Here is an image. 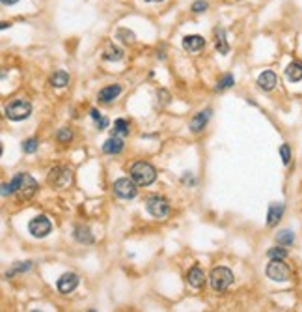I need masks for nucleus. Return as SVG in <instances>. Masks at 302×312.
Masks as SVG:
<instances>
[{"instance_id": "17", "label": "nucleus", "mask_w": 302, "mask_h": 312, "mask_svg": "<svg viewBox=\"0 0 302 312\" xmlns=\"http://www.w3.org/2000/svg\"><path fill=\"white\" fill-rule=\"evenodd\" d=\"M121 150H123V140H121V137H114V135H112L110 139H108L105 144H103V152L110 153V155H114V153H119Z\"/></svg>"}, {"instance_id": "2", "label": "nucleus", "mask_w": 302, "mask_h": 312, "mask_svg": "<svg viewBox=\"0 0 302 312\" xmlns=\"http://www.w3.org/2000/svg\"><path fill=\"white\" fill-rule=\"evenodd\" d=\"M131 178L136 181V185L147 187L157 179V170L155 166L145 163V161H138L131 166Z\"/></svg>"}, {"instance_id": "34", "label": "nucleus", "mask_w": 302, "mask_h": 312, "mask_svg": "<svg viewBox=\"0 0 302 312\" xmlns=\"http://www.w3.org/2000/svg\"><path fill=\"white\" fill-rule=\"evenodd\" d=\"M90 114H92V118L95 120V122H97V120H101V118H103V116H101V113H99L97 109H92V113H90Z\"/></svg>"}, {"instance_id": "5", "label": "nucleus", "mask_w": 302, "mask_h": 312, "mask_svg": "<svg viewBox=\"0 0 302 312\" xmlns=\"http://www.w3.org/2000/svg\"><path fill=\"white\" fill-rule=\"evenodd\" d=\"M267 277L274 282H287L291 279V269L283 260H270L267 266Z\"/></svg>"}, {"instance_id": "10", "label": "nucleus", "mask_w": 302, "mask_h": 312, "mask_svg": "<svg viewBox=\"0 0 302 312\" xmlns=\"http://www.w3.org/2000/svg\"><path fill=\"white\" fill-rule=\"evenodd\" d=\"M77 286H79V275H75V273H64L58 279L60 293H71Z\"/></svg>"}, {"instance_id": "37", "label": "nucleus", "mask_w": 302, "mask_h": 312, "mask_svg": "<svg viewBox=\"0 0 302 312\" xmlns=\"http://www.w3.org/2000/svg\"><path fill=\"white\" fill-rule=\"evenodd\" d=\"M144 2H163V0H144Z\"/></svg>"}, {"instance_id": "33", "label": "nucleus", "mask_w": 302, "mask_h": 312, "mask_svg": "<svg viewBox=\"0 0 302 312\" xmlns=\"http://www.w3.org/2000/svg\"><path fill=\"white\" fill-rule=\"evenodd\" d=\"M97 127H99V129H106V127H108V118L97 120Z\"/></svg>"}, {"instance_id": "16", "label": "nucleus", "mask_w": 302, "mask_h": 312, "mask_svg": "<svg viewBox=\"0 0 302 312\" xmlns=\"http://www.w3.org/2000/svg\"><path fill=\"white\" fill-rule=\"evenodd\" d=\"M187 280L192 288H202L205 284V273L200 269V267H192L189 275H187Z\"/></svg>"}, {"instance_id": "15", "label": "nucleus", "mask_w": 302, "mask_h": 312, "mask_svg": "<svg viewBox=\"0 0 302 312\" xmlns=\"http://www.w3.org/2000/svg\"><path fill=\"white\" fill-rule=\"evenodd\" d=\"M215 47L220 54H228L230 53V45H228V40H226V30L224 28H217L215 30Z\"/></svg>"}, {"instance_id": "29", "label": "nucleus", "mask_w": 302, "mask_h": 312, "mask_svg": "<svg viewBox=\"0 0 302 312\" xmlns=\"http://www.w3.org/2000/svg\"><path fill=\"white\" fill-rule=\"evenodd\" d=\"M280 155H282L283 165H289V161H291V150H289L287 144H282V146H280Z\"/></svg>"}, {"instance_id": "6", "label": "nucleus", "mask_w": 302, "mask_h": 312, "mask_svg": "<svg viewBox=\"0 0 302 312\" xmlns=\"http://www.w3.org/2000/svg\"><path fill=\"white\" fill-rule=\"evenodd\" d=\"M145 207H147V212L149 215H153L155 219H165L166 215L170 213V204H168V200L163 198V196H149L147 202H145Z\"/></svg>"}, {"instance_id": "3", "label": "nucleus", "mask_w": 302, "mask_h": 312, "mask_svg": "<svg viewBox=\"0 0 302 312\" xmlns=\"http://www.w3.org/2000/svg\"><path fill=\"white\" fill-rule=\"evenodd\" d=\"M209 282L215 292H226L231 282H233V273L228 267H215L211 271Z\"/></svg>"}, {"instance_id": "11", "label": "nucleus", "mask_w": 302, "mask_h": 312, "mask_svg": "<svg viewBox=\"0 0 302 312\" xmlns=\"http://www.w3.org/2000/svg\"><path fill=\"white\" fill-rule=\"evenodd\" d=\"M205 47V40L198 34H192V36H185L183 38V49L189 51V53H198L200 49Z\"/></svg>"}, {"instance_id": "14", "label": "nucleus", "mask_w": 302, "mask_h": 312, "mask_svg": "<svg viewBox=\"0 0 302 312\" xmlns=\"http://www.w3.org/2000/svg\"><path fill=\"white\" fill-rule=\"evenodd\" d=\"M119 93H121V86L119 84H110V86L103 88L99 92V101L101 103H110L112 99H116Z\"/></svg>"}, {"instance_id": "22", "label": "nucleus", "mask_w": 302, "mask_h": 312, "mask_svg": "<svg viewBox=\"0 0 302 312\" xmlns=\"http://www.w3.org/2000/svg\"><path fill=\"white\" fill-rule=\"evenodd\" d=\"M129 124L125 122V120H118V122H114V129H112V135L114 137H127L129 135Z\"/></svg>"}, {"instance_id": "27", "label": "nucleus", "mask_w": 302, "mask_h": 312, "mask_svg": "<svg viewBox=\"0 0 302 312\" xmlns=\"http://www.w3.org/2000/svg\"><path fill=\"white\" fill-rule=\"evenodd\" d=\"M118 38H123L121 41H125V43H132V41H134V34H132L131 30H127V28H119Z\"/></svg>"}, {"instance_id": "12", "label": "nucleus", "mask_w": 302, "mask_h": 312, "mask_svg": "<svg viewBox=\"0 0 302 312\" xmlns=\"http://www.w3.org/2000/svg\"><path fill=\"white\" fill-rule=\"evenodd\" d=\"M278 84V79H276L274 71H263L259 77H257V86L265 90V92H270L272 88Z\"/></svg>"}, {"instance_id": "30", "label": "nucleus", "mask_w": 302, "mask_h": 312, "mask_svg": "<svg viewBox=\"0 0 302 312\" xmlns=\"http://www.w3.org/2000/svg\"><path fill=\"white\" fill-rule=\"evenodd\" d=\"M205 10H207V2H205V0H196V2L192 4V12H194V14H202Z\"/></svg>"}, {"instance_id": "13", "label": "nucleus", "mask_w": 302, "mask_h": 312, "mask_svg": "<svg viewBox=\"0 0 302 312\" xmlns=\"http://www.w3.org/2000/svg\"><path fill=\"white\" fill-rule=\"evenodd\" d=\"M209 118H211V111H209V109H207V111H202V113H198L196 116L191 120L192 133H200V131H202V129L207 126Z\"/></svg>"}, {"instance_id": "1", "label": "nucleus", "mask_w": 302, "mask_h": 312, "mask_svg": "<svg viewBox=\"0 0 302 312\" xmlns=\"http://www.w3.org/2000/svg\"><path fill=\"white\" fill-rule=\"evenodd\" d=\"M38 191V181L30 174H15V178L10 181V194H17L21 200H30Z\"/></svg>"}, {"instance_id": "31", "label": "nucleus", "mask_w": 302, "mask_h": 312, "mask_svg": "<svg viewBox=\"0 0 302 312\" xmlns=\"http://www.w3.org/2000/svg\"><path fill=\"white\" fill-rule=\"evenodd\" d=\"M71 131L69 129H60V133H58V140L60 142H69L71 140Z\"/></svg>"}, {"instance_id": "18", "label": "nucleus", "mask_w": 302, "mask_h": 312, "mask_svg": "<svg viewBox=\"0 0 302 312\" xmlns=\"http://www.w3.org/2000/svg\"><path fill=\"white\" fill-rule=\"evenodd\" d=\"M285 77H287L291 82H298V80H302V62H298V60L291 62V64L287 66V69H285Z\"/></svg>"}, {"instance_id": "35", "label": "nucleus", "mask_w": 302, "mask_h": 312, "mask_svg": "<svg viewBox=\"0 0 302 312\" xmlns=\"http://www.w3.org/2000/svg\"><path fill=\"white\" fill-rule=\"evenodd\" d=\"M17 2H19V0H2L4 6H14V4H17Z\"/></svg>"}, {"instance_id": "23", "label": "nucleus", "mask_w": 302, "mask_h": 312, "mask_svg": "<svg viewBox=\"0 0 302 312\" xmlns=\"http://www.w3.org/2000/svg\"><path fill=\"white\" fill-rule=\"evenodd\" d=\"M75 238H77V241H80V243H92L93 241L90 230L84 228V226H79V228L75 230Z\"/></svg>"}, {"instance_id": "24", "label": "nucleus", "mask_w": 302, "mask_h": 312, "mask_svg": "<svg viewBox=\"0 0 302 312\" xmlns=\"http://www.w3.org/2000/svg\"><path fill=\"white\" fill-rule=\"evenodd\" d=\"M276 241L282 243V245H291L295 241V234L291 232V230H282V232H278V236H276Z\"/></svg>"}, {"instance_id": "36", "label": "nucleus", "mask_w": 302, "mask_h": 312, "mask_svg": "<svg viewBox=\"0 0 302 312\" xmlns=\"http://www.w3.org/2000/svg\"><path fill=\"white\" fill-rule=\"evenodd\" d=\"M2 194H4V196L10 194V183H4V185H2Z\"/></svg>"}, {"instance_id": "25", "label": "nucleus", "mask_w": 302, "mask_h": 312, "mask_svg": "<svg viewBox=\"0 0 302 312\" xmlns=\"http://www.w3.org/2000/svg\"><path fill=\"white\" fill-rule=\"evenodd\" d=\"M269 258L270 260H283L285 256H287V251L285 249H282V247H272L269 253Z\"/></svg>"}, {"instance_id": "19", "label": "nucleus", "mask_w": 302, "mask_h": 312, "mask_svg": "<svg viewBox=\"0 0 302 312\" xmlns=\"http://www.w3.org/2000/svg\"><path fill=\"white\" fill-rule=\"evenodd\" d=\"M283 215V204H270L269 213H267V225L274 226Z\"/></svg>"}, {"instance_id": "20", "label": "nucleus", "mask_w": 302, "mask_h": 312, "mask_svg": "<svg viewBox=\"0 0 302 312\" xmlns=\"http://www.w3.org/2000/svg\"><path fill=\"white\" fill-rule=\"evenodd\" d=\"M103 58L108 60V62H118V60L123 58V51L116 45H108L106 47L105 54H103Z\"/></svg>"}, {"instance_id": "9", "label": "nucleus", "mask_w": 302, "mask_h": 312, "mask_svg": "<svg viewBox=\"0 0 302 312\" xmlns=\"http://www.w3.org/2000/svg\"><path fill=\"white\" fill-rule=\"evenodd\" d=\"M114 193H116V196H119V198H134L138 193L136 189V181L134 179H129V178H121L118 179L116 183H114Z\"/></svg>"}, {"instance_id": "7", "label": "nucleus", "mask_w": 302, "mask_h": 312, "mask_svg": "<svg viewBox=\"0 0 302 312\" xmlns=\"http://www.w3.org/2000/svg\"><path fill=\"white\" fill-rule=\"evenodd\" d=\"M53 230V225L51 221L47 219L45 215H40V217H34L30 223H28V232L32 234L34 238H45L49 236Z\"/></svg>"}, {"instance_id": "21", "label": "nucleus", "mask_w": 302, "mask_h": 312, "mask_svg": "<svg viewBox=\"0 0 302 312\" xmlns=\"http://www.w3.org/2000/svg\"><path fill=\"white\" fill-rule=\"evenodd\" d=\"M67 82H69V75H67L66 71H56V73L51 77V84L56 88L67 86Z\"/></svg>"}, {"instance_id": "32", "label": "nucleus", "mask_w": 302, "mask_h": 312, "mask_svg": "<svg viewBox=\"0 0 302 312\" xmlns=\"http://www.w3.org/2000/svg\"><path fill=\"white\" fill-rule=\"evenodd\" d=\"M27 269H30V262H25V264L21 262V266H15L12 271H8V277H12V275L17 273V271H27Z\"/></svg>"}, {"instance_id": "4", "label": "nucleus", "mask_w": 302, "mask_h": 312, "mask_svg": "<svg viewBox=\"0 0 302 312\" xmlns=\"http://www.w3.org/2000/svg\"><path fill=\"white\" fill-rule=\"evenodd\" d=\"M32 114V105L25 99H14L6 105V116L14 122L27 120Z\"/></svg>"}, {"instance_id": "8", "label": "nucleus", "mask_w": 302, "mask_h": 312, "mask_svg": "<svg viewBox=\"0 0 302 312\" xmlns=\"http://www.w3.org/2000/svg\"><path fill=\"white\" fill-rule=\"evenodd\" d=\"M47 181H49V185L56 187V189H62V187H66L71 183V170H67L64 166H56V168H53V170L49 172Z\"/></svg>"}, {"instance_id": "26", "label": "nucleus", "mask_w": 302, "mask_h": 312, "mask_svg": "<svg viewBox=\"0 0 302 312\" xmlns=\"http://www.w3.org/2000/svg\"><path fill=\"white\" fill-rule=\"evenodd\" d=\"M38 146H40V142L36 139H28L23 142V152L25 153H34L36 150H38Z\"/></svg>"}, {"instance_id": "28", "label": "nucleus", "mask_w": 302, "mask_h": 312, "mask_svg": "<svg viewBox=\"0 0 302 312\" xmlns=\"http://www.w3.org/2000/svg\"><path fill=\"white\" fill-rule=\"evenodd\" d=\"M233 82H235L233 75H226V77H224V79L217 84V90H226V88H230Z\"/></svg>"}]
</instances>
